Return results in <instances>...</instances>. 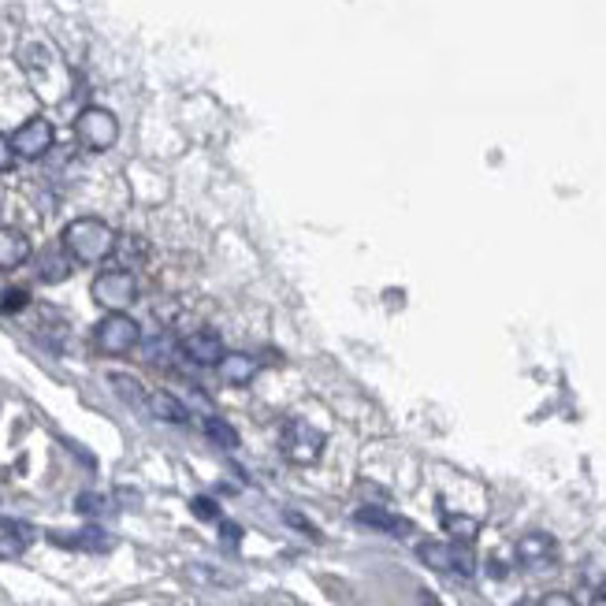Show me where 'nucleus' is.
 <instances>
[{
	"mask_svg": "<svg viewBox=\"0 0 606 606\" xmlns=\"http://www.w3.org/2000/svg\"><path fill=\"white\" fill-rule=\"evenodd\" d=\"M116 227H108L101 216H79L64 227L60 235V250H67V257L79 264H97L116 253Z\"/></svg>",
	"mask_w": 606,
	"mask_h": 606,
	"instance_id": "1",
	"label": "nucleus"
},
{
	"mask_svg": "<svg viewBox=\"0 0 606 606\" xmlns=\"http://www.w3.org/2000/svg\"><path fill=\"white\" fill-rule=\"evenodd\" d=\"M279 450L290 465H313L324 454V432L317 424H309L305 417H294V421L283 424V439H279Z\"/></svg>",
	"mask_w": 606,
	"mask_h": 606,
	"instance_id": "2",
	"label": "nucleus"
},
{
	"mask_svg": "<svg viewBox=\"0 0 606 606\" xmlns=\"http://www.w3.org/2000/svg\"><path fill=\"white\" fill-rule=\"evenodd\" d=\"M134 298H138V279H134L131 268H108V272L93 279V302L108 309V313L131 309Z\"/></svg>",
	"mask_w": 606,
	"mask_h": 606,
	"instance_id": "3",
	"label": "nucleus"
},
{
	"mask_svg": "<svg viewBox=\"0 0 606 606\" xmlns=\"http://www.w3.org/2000/svg\"><path fill=\"white\" fill-rule=\"evenodd\" d=\"M417 554H421V562L428 569H435V573H450V577H473L476 573V558L473 551L465 547V543H421L417 547Z\"/></svg>",
	"mask_w": 606,
	"mask_h": 606,
	"instance_id": "4",
	"label": "nucleus"
},
{
	"mask_svg": "<svg viewBox=\"0 0 606 606\" xmlns=\"http://www.w3.org/2000/svg\"><path fill=\"white\" fill-rule=\"evenodd\" d=\"M93 343H97V350H101V354L123 357V354H131L134 346L142 343V328H138V320H134V317L112 313V317H105L97 328H93Z\"/></svg>",
	"mask_w": 606,
	"mask_h": 606,
	"instance_id": "5",
	"label": "nucleus"
},
{
	"mask_svg": "<svg viewBox=\"0 0 606 606\" xmlns=\"http://www.w3.org/2000/svg\"><path fill=\"white\" fill-rule=\"evenodd\" d=\"M75 138L93 153H105L119 138V119L108 108H82L75 119Z\"/></svg>",
	"mask_w": 606,
	"mask_h": 606,
	"instance_id": "6",
	"label": "nucleus"
},
{
	"mask_svg": "<svg viewBox=\"0 0 606 606\" xmlns=\"http://www.w3.org/2000/svg\"><path fill=\"white\" fill-rule=\"evenodd\" d=\"M53 142H56V131H53V123H49L45 116L27 119V123L12 134L15 157H23V160H41L49 149H53Z\"/></svg>",
	"mask_w": 606,
	"mask_h": 606,
	"instance_id": "7",
	"label": "nucleus"
},
{
	"mask_svg": "<svg viewBox=\"0 0 606 606\" xmlns=\"http://www.w3.org/2000/svg\"><path fill=\"white\" fill-rule=\"evenodd\" d=\"M517 562L528 573H547V569L558 566V543L547 532H528V536L517 540Z\"/></svg>",
	"mask_w": 606,
	"mask_h": 606,
	"instance_id": "8",
	"label": "nucleus"
},
{
	"mask_svg": "<svg viewBox=\"0 0 606 606\" xmlns=\"http://www.w3.org/2000/svg\"><path fill=\"white\" fill-rule=\"evenodd\" d=\"M179 350H183V357L190 361V365H198V369H216L220 361H224V339L216 335V331L201 328V331H190L183 343H179Z\"/></svg>",
	"mask_w": 606,
	"mask_h": 606,
	"instance_id": "9",
	"label": "nucleus"
},
{
	"mask_svg": "<svg viewBox=\"0 0 606 606\" xmlns=\"http://www.w3.org/2000/svg\"><path fill=\"white\" fill-rule=\"evenodd\" d=\"M34 257V246L23 231L15 227H0V272H15Z\"/></svg>",
	"mask_w": 606,
	"mask_h": 606,
	"instance_id": "10",
	"label": "nucleus"
},
{
	"mask_svg": "<svg viewBox=\"0 0 606 606\" xmlns=\"http://www.w3.org/2000/svg\"><path fill=\"white\" fill-rule=\"evenodd\" d=\"M357 521L365 528H376V532H387V536H395V540H406L409 532H413V525H409L406 517L391 514V510H383V506H361L357 510Z\"/></svg>",
	"mask_w": 606,
	"mask_h": 606,
	"instance_id": "11",
	"label": "nucleus"
},
{
	"mask_svg": "<svg viewBox=\"0 0 606 606\" xmlns=\"http://www.w3.org/2000/svg\"><path fill=\"white\" fill-rule=\"evenodd\" d=\"M49 540H53L56 547H71V551H86V554H101L112 547L108 532H101L97 525L82 528V532H49Z\"/></svg>",
	"mask_w": 606,
	"mask_h": 606,
	"instance_id": "12",
	"label": "nucleus"
},
{
	"mask_svg": "<svg viewBox=\"0 0 606 606\" xmlns=\"http://www.w3.org/2000/svg\"><path fill=\"white\" fill-rule=\"evenodd\" d=\"M220 369V380L231 383V387H246V383L257 376V357L253 354H242V350H231V354H224V361L216 365Z\"/></svg>",
	"mask_w": 606,
	"mask_h": 606,
	"instance_id": "13",
	"label": "nucleus"
},
{
	"mask_svg": "<svg viewBox=\"0 0 606 606\" xmlns=\"http://www.w3.org/2000/svg\"><path fill=\"white\" fill-rule=\"evenodd\" d=\"M0 540H4L0 554L8 558V554L27 551L30 543H34V528H30L27 521H12V517H0Z\"/></svg>",
	"mask_w": 606,
	"mask_h": 606,
	"instance_id": "14",
	"label": "nucleus"
},
{
	"mask_svg": "<svg viewBox=\"0 0 606 606\" xmlns=\"http://www.w3.org/2000/svg\"><path fill=\"white\" fill-rule=\"evenodd\" d=\"M149 413H153L157 421H164V424H186V421H190V409H186L175 395H168V391L149 395Z\"/></svg>",
	"mask_w": 606,
	"mask_h": 606,
	"instance_id": "15",
	"label": "nucleus"
},
{
	"mask_svg": "<svg viewBox=\"0 0 606 606\" xmlns=\"http://www.w3.org/2000/svg\"><path fill=\"white\" fill-rule=\"evenodd\" d=\"M108 383H112V391H116L131 409H149V395H145V387L134 380V376H127V372H112Z\"/></svg>",
	"mask_w": 606,
	"mask_h": 606,
	"instance_id": "16",
	"label": "nucleus"
},
{
	"mask_svg": "<svg viewBox=\"0 0 606 606\" xmlns=\"http://www.w3.org/2000/svg\"><path fill=\"white\" fill-rule=\"evenodd\" d=\"M38 276L45 279V283H60V279L71 276V257H67V250H45L38 257Z\"/></svg>",
	"mask_w": 606,
	"mask_h": 606,
	"instance_id": "17",
	"label": "nucleus"
},
{
	"mask_svg": "<svg viewBox=\"0 0 606 606\" xmlns=\"http://www.w3.org/2000/svg\"><path fill=\"white\" fill-rule=\"evenodd\" d=\"M443 528H447V536L454 543H473L480 525H476V517H462V514H447L443 517Z\"/></svg>",
	"mask_w": 606,
	"mask_h": 606,
	"instance_id": "18",
	"label": "nucleus"
},
{
	"mask_svg": "<svg viewBox=\"0 0 606 606\" xmlns=\"http://www.w3.org/2000/svg\"><path fill=\"white\" fill-rule=\"evenodd\" d=\"M201 428H205V435H209L216 447H224V450L238 447V432L224 421V417H205V424H201Z\"/></svg>",
	"mask_w": 606,
	"mask_h": 606,
	"instance_id": "19",
	"label": "nucleus"
},
{
	"mask_svg": "<svg viewBox=\"0 0 606 606\" xmlns=\"http://www.w3.org/2000/svg\"><path fill=\"white\" fill-rule=\"evenodd\" d=\"M75 510L86 517H105L112 514V499H108V495H97V491H82L79 499H75Z\"/></svg>",
	"mask_w": 606,
	"mask_h": 606,
	"instance_id": "20",
	"label": "nucleus"
},
{
	"mask_svg": "<svg viewBox=\"0 0 606 606\" xmlns=\"http://www.w3.org/2000/svg\"><path fill=\"white\" fill-rule=\"evenodd\" d=\"M190 510H194V514H198L201 521H220V506H216L212 499H205V495L190 502Z\"/></svg>",
	"mask_w": 606,
	"mask_h": 606,
	"instance_id": "21",
	"label": "nucleus"
},
{
	"mask_svg": "<svg viewBox=\"0 0 606 606\" xmlns=\"http://www.w3.org/2000/svg\"><path fill=\"white\" fill-rule=\"evenodd\" d=\"M12 168H15V145L8 134H0V175L12 172Z\"/></svg>",
	"mask_w": 606,
	"mask_h": 606,
	"instance_id": "22",
	"label": "nucleus"
},
{
	"mask_svg": "<svg viewBox=\"0 0 606 606\" xmlns=\"http://www.w3.org/2000/svg\"><path fill=\"white\" fill-rule=\"evenodd\" d=\"M27 302H30L27 290H8V294L0 298V309H4V313H15V309H23Z\"/></svg>",
	"mask_w": 606,
	"mask_h": 606,
	"instance_id": "23",
	"label": "nucleus"
},
{
	"mask_svg": "<svg viewBox=\"0 0 606 606\" xmlns=\"http://www.w3.org/2000/svg\"><path fill=\"white\" fill-rule=\"evenodd\" d=\"M540 606H577V599H573V595H566V592H547L540 599Z\"/></svg>",
	"mask_w": 606,
	"mask_h": 606,
	"instance_id": "24",
	"label": "nucleus"
},
{
	"mask_svg": "<svg viewBox=\"0 0 606 606\" xmlns=\"http://www.w3.org/2000/svg\"><path fill=\"white\" fill-rule=\"evenodd\" d=\"M220 536H224V543H231V547H235V543L242 540V528H238L235 521H220Z\"/></svg>",
	"mask_w": 606,
	"mask_h": 606,
	"instance_id": "25",
	"label": "nucleus"
},
{
	"mask_svg": "<svg viewBox=\"0 0 606 606\" xmlns=\"http://www.w3.org/2000/svg\"><path fill=\"white\" fill-rule=\"evenodd\" d=\"M588 606H606V584H599L592 592V599H588Z\"/></svg>",
	"mask_w": 606,
	"mask_h": 606,
	"instance_id": "26",
	"label": "nucleus"
}]
</instances>
